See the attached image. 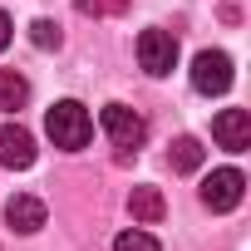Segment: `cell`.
Returning <instances> with one entry per match:
<instances>
[{
  "label": "cell",
  "instance_id": "cell-14",
  "mask_svg": "<svg viewBox=\"0 0 251 251\" xmlns=\"http://www.w3.org/2000/svg\"><path fill=\"white\" fill-rule=\"evenodd\" d=\"M79 15H123L128 10V0H74Z\"/></svg>",
  "mask_w": 251,
  "mask_h": 251
},
{
  "label": "cell",
  "instance_id": "cell-4",
  "mask_svg": "<svg viewBox=\"0 0 251 251\" xmlns=\"http://www.w3.org/2000/svg\"><path fill=\"white\" fill-rule=\"evenodd\" d=\"M192 89H197V94H226V89H231V54L202 50V54L192 59Z\"/></svg>",
  "mask_w": 251,
  "mask_h": 251
},
{
  "label": "cell",
  "instance_id": "cell-3",
  "mask_svg": "<svg viewBox=\"0 0 251 251\" xmlns=\"http://www.w3.org/2000/svg\"><path fill=\"white\" fill-rule=\"evenodd\" d=\"M138 64H143L153 79L173 74V64H177V40H173L168 30H143V35H138Z\"/></svg>",
  "mask_w": 251,
  "mask_h": 251
},
{
  "label": "cell",
  "instance_id": "cell-2",
  "mask_svg": "<svg viewBox=\"0 0 251 251\" xmlns=\"http://www.w3.org/2000/svg\"><path fill=\"white\" fill-rule=\"evenodd\" d=\"M103 133L123 148L118 158H128V153H138V148H143L148 123H143V113H138V108H128V103H108V108H103Z\"/></svg>",
  "mask_w": 251,
  "mask_h": 251
},
{
  "label": "cell",
  "instance_id": "cell-6",
  "mask_svg": "<svg viewBox=\"0 0 251 251\" xmlns=\"http://www.w3.org/2000/svg\"><path fill=\"white\" fill-rule=\"evenodd\" d=\"M30 163H35V138H30V128H20V123H0V168L25 173Z\"/></svg>",
  "mask_w": 251,
  "mask_h": 251
},
{
  "label": "cell",
  "instance_id": "cell-15",
  "mask_svg": "<svg viewBox=\"0 0 251 251\" xmlns=\"http://www.w3.org/2000/svg\"><path fill=\"white\" fill-rule=\"evenodd\" d=\"M10 35H15V25H10V15H5V10H0V50L10 45Z\"/></svg>",
  "mask_w": 251,
  "mask_h": 251
},
{
  "label": "cell",
  "instance_id": "cell-9",
  "mask_svg": "<svg viewBox=\"0 0 251 251\" xmlns=\"http://www.w3.org/2000/svg\"><path fill=\"white\" fill-rule=\"evenodd\" d=\"M128 212H133V222H163L168 202H163V192H158V187H133Z\"/></svg>",
  "mask_w": 251,
  "mask_h": 251
},
{
  "label": "cell",
  "instance_id": "cell-5",
  "mask_svg": "<svg viewBox=\"0 0 251 251\" xmlns=\"http://www.w3.org/2000/svg\"><path fill=\"white\" fill-rule=\"evenodd\" d=\"M241 192H246V177H241L236 168H217V173L202 182V207H212V212H231V207L241 202Z\"/></svg>",
  "mask_w": 251,
  "mask_h": 251
},
{
  "label": "cell",
  "instance_id": "cell-7",
  "mask_svg": "<svg viewBox=\"0 0 251 251\" xmlns=\"http://www.w3.org/2000/svg\"><path fill=\"white\" fill-rule=\"evenodd\" d=\"M212 138L226 153H246L251 148V118H246V108H222L212 118Z\"/></svg>",
  "mask_w": 251,
  "mask_h": 251
},
{
  "label": "cell",
  "instance_id": "cell-12",
  "mask_svg": "<svg viewBox=\"0 0 251 251\" xmlns=\"http://www.w3.org/2000/svg\"><path fill=\"white\" fill-rule=\"evenodd\" d=\"M113 251H163V246H158L148 231H138V226H133V231H123V236L113 241Z\"/></svg>",
  "mask_w": 251,
  "mask_h": 251
},
{
  "label": "cell",
  "instance_id": "cell-13",
  "mask_svg": "<svg viewBox=\"0 0 251 251\" xmlns=\"http://www.w3.org/2000/svg\"><path fill=\"white\" fill-rule=\"evenodd\" d=\"M30 40H35L40 50H59V40H64V35H59V25H54V20H35V25H30Z\"/></svg>",
  "mask_w": 251,
  "mask_h": 251
},
{
  "label": "cell",
  "instance_id": "cell-11",
  "mask_svg": "<svg viewBox=\"0 0 251 251\" xmlns=\"http://www.w3.org/2000/svg\"><path fill=\"white\" fill-rule=\"evenodd\" d=\"M168 163H173V173H197L202 168V143L197 138H177L173 153H168Z\"/></svg>",
  "mask_w": 251,
  "mask_h": 251
},
{
  "label": "cell",
  "instance_id": "cell-8",
  "mask_svg": "<svg viewBox=\"0 0 251 251\" xmlns=\"http://www.w3.org/2000/svg\"><path fill=\"white\" fill-rule=\"evenodd\" d=\"M5 222H10L15 231H25V236H30V231H40V226H45V202H40V197H30V192H20V197H10V202H5Z\"/></svg>",
  "mask_w": 251,
  "mask_h": 251
},
{
  "label": "cell",
  "instance_id": "cell-10",
  "mask_svg": "<svg viewBox=\"0 0 251 251\" xmlns=\"http://www.w3.org/2000/svg\"><path fill=\"white\" fill-rule=\"evenodd\" d=\"M30 99V79L15 69H0V108H25Z\"/></svg>",
  "mask_w": 251,
  "mask_h": 251
},
{
  "label": "cell",
  "instance_id": "cell-1",
  "mask_svg": "<svg viewBox=\"0 0 251 251\" xmlns=\"http://www.w3.org/2000/svg\"><path fill=\"white\" fill-rule=\"evenodd\" d=\"M45 133L54 138V148L79 153V148L94 138V118H89V108H84L79 99H59V103L45 113Z\"/></svg>",
  "mask_w": 251,
  "mask_h": 251
}]
</instances>
